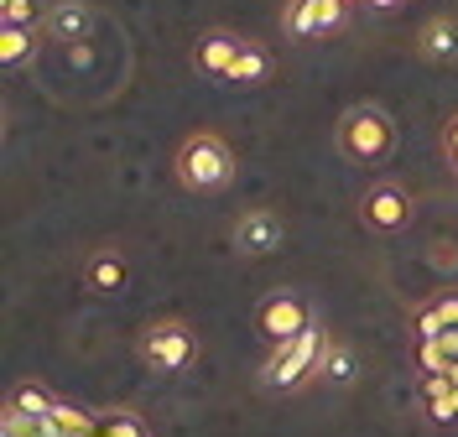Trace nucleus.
<instances>
[{
    "mask_svg": "<svg viewBox=\"0 0 458 437\" xmlns=\"http://www.w3.org/2000/svg\"><path fill=\"white\" fill-rule=\"evenodd\" d=\"M172 172H177V182H182L188 193H219V188L234 182V151L225 146V136H214V130H193L188 141L177 146Z\"/></svg>",
    "mask_w": 458,
    "mask_h": 437,
    "instance_id": "obj_1",
    "label": "nucleus"
},
{
    "mask_svg": "<svg viewBox=\"0 0 458 437\" xmlns=\"http://www.w3.org/2000/svg\"><path fill=\"white\" fill-rule=\"evenodd\" d=\"M323 349H328L323 328H302L297 339L271 344V359H266V385H271V391H297L308 375H318Z\"/></svg>",
    "mask_w": 458,
    "mask_h": 437,
    "instance_id": "obj_2",
    "label": "nucleus"
},
{
    "mask_svg": "<svg viewBox=\"0 0 458 437\" xmlns=\"http://www.w3.org/2000/svg\"><path fill=\"white\" fill-rule=\"evenodd\" d=\"M339 146H344V156H354V162H380L396 146V125H391L386 110H375V105H354L339 120Z\"/></svg>",
    "mask_w": 458,
    "mask_h": 437,
    "instance_id": "obj_3",
    "label": "nucleus"
},
{
    "mask_svg": "<svg viewBox=\"0 0 458 437\" xmlns=\"http://www.w3.org/2000/svg\"><path fill=\"white\" fill-rule=\"evenodd\" d=\"M349 21V0H286L282 31L286 37H328Z\"/></svg>",
    "mask_w": 458,
    "mask_h": 437,
    "instance_id": "obj_4",
    "label": "nucleus"
},
{
    "mask_svg": "<svg viewBox=\"0 0 458 437\" xmlns=\"http://www.w3.org/2000/svg\"><path fill=\"white\" fill-rule=\"evenodd\" d=\"M193 333L182 328V323H151L141 333V359L151 370H182L188 359H193Z\"/></svg>",
    "mask_w": 458,
    "mask_h": 437,
    "instance_id": "obj_5",
    "label": "nucleus"
},
{
    "mask_svg": "<svg viewBox=\"0 0 458 437\" xmlns=\"http://www.w3.org/2000/svg\"><path fill=\"white\" fill-rule=\"evenodd\" d=\"M260 333L271 339V344H282V339H297L302 328H313L308 323V302L297 297V291H276V297H266L260 302Z\"/></svg>",
    "mask_w": 458,
    "mask_h": 437,
    "instance_id": "obj_6",
    "label": "nucleus"
},
{
    "mask_svg": "<svg viewBox=\"0 0 458 437\" xmlns=\"http://www.w3.org/2000/svg\"><path fill=\"white\" fill-rule=\"evenodd\" d=\"M360 214H365L370 230L396 234L411 219V198H406V188H396V182H375L370 193H365V204H360Z\"/></svg>",
    "mask_w": 458,
    "mask_h": 437,
    "instance_id": "obj_7",
    "label": "nucleus"
},
{
    "mask_svg": "<svg viewBox=\"0 0 458 437\" xmlns=\"http://www.w3.org/2000/svg\"><path fill=\"white\" fill-rule=\"evenodd\" d=\"M240 47H245V37H234V31H203L199 47H193V63H199V73H208V79H229Z\"/></svg>",
    "mask_w": 458,
    "mask_h": 437,
    "instance_id": "obj_8",
    "label": "nucleus"
},
{
    "mask_svg": "<svg viewBox=\"0 0 458 437\" xmlns=\"http://www.w3.org/2000/svg\"><path fill=\"white\" fill-rule=\"evenodd\" d=\"M282 219L276 214H266V208H250V214H240V224H234V245L245 250V256H271L276 245H282Z\"/></svg>",
    "mask_w": 458,
    "mask_h": 437,
    "instance_id": "obj_9",
    "label": "nucleus"
},
{
    "mask_svg": "<svg viewBox=\"0 0 458 437\" xmlns=\"http://www.w3.org/2000/svg\"><path fill=\"white\" fill-rule=\"evenodd\" d=\"M417 396H422V407H428V416L437 422V427L458 422V385L448 375H422Z\"/></svg>",
    "mask_w": 458,
    "mask_h": 437,
    "instance_id": "obj_10",
    "label": "nucleus"
},
{
    "mask_svg": "<svg viewBox=\"0 0 458 437\" xmlns=\"http://www.w3.org/2000/svg\"><path fill=\"white\" fill-rule=\"evenodd\" d=\"M417 47L432 63H458V21L454 16H432L428 27L417 31Z\"/></svg>",
    "mask_w": 458,
    "mask_h": 437,
    "instance_id": "obj_11",
    "label": "nucleus"
},
{
    "mask_svg": "<svg viewBox=\"0 0 458 437\" xmlns=\"http://www.w3.org/2000/svg\"><path fill=\"white\" fill-rule=\"evenodd\" d=\"M271 79V53L260 47V42H245L240 47V58H234V73H229V84H245V88H256Z\"/></svg>",
    "mask_w": 458,
    "mask_h": 437,
    "instance_id": "obj_12",
    "label": "nucleus"
},
{
    "mask_svg": "<svg viewBox=\"0 0 458 437\" xmlns=\"http://www.w3.org/2000/svg\"><path fill=\"white\" fill-rule=\"evenodd\" d=\"M47 31L63 37V42H79V37H89V11L84 5H73V0H63L53 16H47Z\"/></svg>",
    "mask_w": 458,
    "mask_h": 437,
    "instance_id": "obj_13",
    "label": "nucleus"
},
{
    "mask_svg": "<svg viewBox=\"0 0 458 437\" xmlns=\"http://www.w3.org/2000/svg\"><path fill=\"white\" fill-rule=\"evenodd\" d=\"M354 370H360V365H354V349H349V344H328V349H323V365H318V375H323V380L349 385Z\"/></svg>",
    "mask_w": 458,
    "mask_h": 437,
    "instance_id": "obj_14",
    "label": "nucleus"
},
{
    "mask_svg": "<svg viewBox=\"0 0 458 437\" xmlns=\"http://www.w3.org/2000/svg\"><path fill=\"white\" fill-rule=\"evenodd\" d=\"M31 53H37L31 27H5V31H0V58H5V68H21Z\"/></svg>",
    "mask_w": 458,
    "mask_h": 437,
    "instance_id": "obj_15",
    "label": "nucleus"
},
{
    "mask_svg": "<svg viewBox=\"0 0 458 437\" xmlns=\"http://www.w3.org/2000/svg\"><path fill=\"white\" fill-rule=\"evenodd\" d=\"M89 287L120 291L125 287V261H120V256H94V261H89Z\"/></svg>",
    "mask_w": 458,
    "mask_h": 437,
    "instance_id": "obj_16",
    "label": "nucleus"
},
{
    "mask_svg": "<svg viewBox=\"0 0 458 437\" xmlns=\"http://www.w3.org/2000/svg\"><path fill=\"white\" fill-rule=\"evenodd\" d=\"M11 407H16V411H27V416H37V422H42V416H47V411H53L57 401L47 396V391H42V385H37V380H27V385H16Z\"/></svg>",
    "mask_w": 458,
    "mask_h": 437,
    "instance_id": "obj_17",
    "label": "nucleus"
},
{
    "mask_svg": "<svg viewBox=\"0 0 458 437\" xmlns=\"http://www.w3.org/2000/svg\"><path fill=\"white\" fill-rule=\"evenodd\" d=\"M417 365H422V375H448L454 370V359L437 339H417Z\"/></svg>",
    "mask_w": 458,
    "mask_h": 437,
    "instance_id": "obj_18",
    "label": "nucleus"
},
{
    "mask_svg": "<svg viewBox=\"0 0 458 437\" xmlns=\"http://www.w3.org/2000/svg\"><path fill=\"white\" fill-rule=\"evenodd\" d=\"M99 433H105V437H151V427H146L136 411H114V416L99 422Z\"/></svg>",
    "mask_w": 458,
    "mask_h": 437,
    "instance_id": "obj_19",
    "label": "nucleus"
},
{
    "mask_svg": "<svg viewBox=\"0 0 458 437\" xmlns=\"http://www.w3.org/2000/svg\"><path fill=\"white\" fill-rule=\"evenodd\" d=\"M0 16H5V27H31L37 21V0H0Z\"/></svg>",
    "mask_w": 458,
    "mask_h": 437,
    "instance_id": "obj_20",
    "label": "nucleus"
},
{
    "mask_svg": "<svg viewBox=\"0 0 458 437\" xmlns=\"http://www.w3.org/2000/svg\"><path fill=\"white\" fill-rule=\"evenodd\" d=\"M437 344H443V349H448V359L458 365V328H448V333H437Z\"/></svg>",
    "mask_w": 458,
    "mask_h": 437,
    "instance_id": "obj_21",
    "label": "nucleus"
},
{
    "mask_svg": "<svg viewBox=\"0 0 458 437\" xmlns=\"http://www.w3.org/2000/svg\"><path fill=\"white\" fill-rule=\"evenodd\" d=\"M443 151H458V115L448 120V130H443Z\"/></svg>",
    "mask_w": 458,
    "mask_h": 437,
    "instance_id": "obj_22",
    "label": "nucleus"
},
{
    "mask_svg": "<svg viewBox=\"0 0 458 437\" xmlns=\"http://www.w3.org/2000/svg\"><path fill=\"white\" fill-rule=\"evenodd\" d=\"M365 5H370V11H396L401 0H365Z\"/></svg>",
    "mask_w": 458,
    "mask_h": 437,
    "instance_id": "obj_23",
    "label": "nucleus"
},
{
    "mask_svg": "<svg viewBox=\"0 0 458 437\" xmlns=\"http://www.w3.org/2000/svg\"><path fill=\"white\" fill-rule=\"evenodd\" d=\"M448 167H454V172H458V151H448Z\"/></svg>",
    "mask_w": 458,
    "mask_h": 437,
    "instance_id": "obj_24",
    "label": "nucleus"
},
{
    "mask_svg": "<svg viewBox=\"0 0 458 437\" xmlns=\"http://www.w3.org/2000/svg\"><path fill=\"white\" fill-rule=\"evenodd\" d=\"M448 380H454V385H458V365H454V370H448Z\"/></svg>",
    "mask_w": 458,
    "mask_h": 437,
    "instance_id": "obj_25",
    "label": "nucleus"
}]
</instances>
